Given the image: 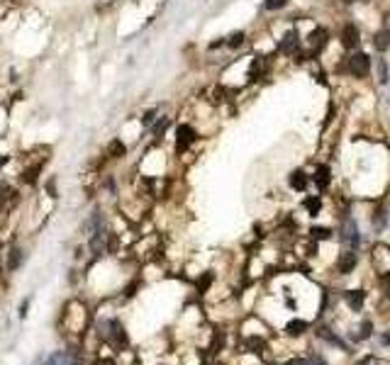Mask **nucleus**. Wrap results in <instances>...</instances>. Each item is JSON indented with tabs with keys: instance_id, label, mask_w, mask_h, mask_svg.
<instances>
[{
	"instance_id": "obj_1",
	"label": "nucleus",
	"mask_w": 390,
	"mask_h": 365,
	"mask_svg": "<svg viewBox=\"0 0 390 365\" xmlns=\"http://www.w3.org/2000/svg\"><path fill=\"white\" fill-rule=\"evenodd\" d=\"M358 241H361V236H358L356 221L351 219V217H346V219L342 221V243H344L346 248L356 251V248H358Z\"/></svg>"
},
{
	"instance_id": "obj_2",
	"label": "nucleus",
	"mask_w": 390,
	"mask_h": 365,
	"mask_svg": "<svg viewBox=\"0 0 390 365\" xmlns=\"http://www.w3.org/2000/svg\"><path fill=\"white\" fill-rule=\"evenodd\" d=\"M346 68L354 73L356 78H363V76H368V71H371V59H368L366 54H351L349 56V61H346Z\"/></svg>"
},
{
	"instance_id": "obj_3",
	"label": "nucleus",
	"mask_w": 390,
	"mask_h": 365,
	"mask_svg": "<svg viewBox=\"0 0 390 365\" xmlns=\"http://www.w3.org/2000/svg\"><path fill=\"white\" fill-rule=\"evenodd\" d=\"M195 136H198V134H195V129H193L190 124H180L178 132H176V149H178V151H186V149L195 142Z\"/></svg>"
},
{
	"instance_id": "obj_4",
	"label": "nucleus",
	"mask_w": 390,
	"mask_h": 365,
	"mask_svg": "<svg viewBox=\"0 0 390 365\" xmlns=\"http://www.w3.org/2000/svg\"><path fill=\"white\" fill-rule=\"evenodd\" d=\"M356 261H358L356 251H351V248H346L344 254L339 256V263H336V270H339L342 275H346V273H351V270L356 268Z\"/></svg>"
},
{
	"instance_id": "obj_5",
	"label": "nucleus",
	"mask_w": 390,
	"mask_h": 365,
	"mask_svg": "<svg viewBox=\"0 0 390 365\" xmlns=\"http://www.w3.org/2000/svg\"><path fill=\"white\" fill-rule=\"evenodd\" d=\"M108 329H110V333H108V339H110L117 348H124L127 346V336H124V329H122V324L117 319H112L110 324H108Z\"/></svg>"
},
{
	"instance_id": "obj_6",
	"label": "nucleus",
	"mask_w": 390,
	"mask_h": 365,
	"mask_svg": "<svg viewBox=\"0 0 390 365\" xmlns=\"http://www.w3.org/2000/svg\"><path fill=\"white\" fill-rule=\"evenodd\" d=\"M102 248H105V229H98V232L90 234V254L100 256Z\"/></svg>"
},
{
	"instance_id": "obj_7",
	"label": "nucleus",
	"mask_w": 390,
	"mask_h": 365,
	"mask_svg": "<svg viewBox=\"0 0 390 365\" xmlns=\"http://www.w3.org/2000/svg\"><path fill=\"white\" fill-rule=\"evenodd\" d=\"M346 304L351 307L354 312H361L363 307V299H366V292H361V290H351V292H346Z\"/></svg>"
},
{
	"instance_id": "obj_8",
	"label": "nucleus",
	"mask_w": 390,
	"mask_h": 365,
	"mask_svg": "<svg viewBox=\"0 0 390 365\" xmlns=\"http://www.w3.org/2000/svg\"><path fill=\"white\" fill-rule=\"evenodd\" d=\"M342 42H344L346 49H354V46H358V30L354 27V24H346L344 32H342Z\"/></svg>"
},
{
	"instance_id": "obj_9",
	"label": "nucleus",
	"mask_w": 390,
	"mask_h": 365,
	"mask_svg": "<svg viewBox=\"0 0 390 365\" xmlns=\"http://www.w3.org/2000/svg\"><path fill=\"white\" fill-rule=\"evenodd\" d=\"M298 49V34L295 32H288L283 37V42H280V51H285V54H293Z\"/></svg>"
},
{
	"instance_id": "obj_10",
	"label": "nucleus",
	"mask_w": 390,
	"mask_h": 365,
	"mask_svg": "<svg viewBox=\"0 0 390 365\" xmlns=\"http://www.w3.org/2000/svg\"><path fill=\"white\" fill-rule=\"evenodd\" d=\"M324 42H327V32H324V30H317V32H315V37H310L312 54H317V51L324 46Z\"/></svg>"
},
{
	"instance_id": "obj_11",
	"label": "nucleus",
	"mask_w": 390,
	"mask_h": 365,
	"mask_svg": "<svg viewBox=\"0 0 390 365\" xmlns=\"http://www.w3.org/2000/svg\"><path fill=\"white\" fill-rule=\"evenodd\" d=\"M285 331L290 333V336H300L302 331H307V321H302V319H293L285 326Z\"/></svg>"
},
{
	"instance_id": "obj_12",
	"label": "nucleus",
	"mask_w": 390,
	"mask_h": 365,
	"mask_svg": "<svg viewBox=\"0 0 390 365\" xmlns=\"http://www.w3.org/2000/svg\"><path fill=\"white\" fill-rule=\"evenodd\" d=\"M390 46V30H380L378 34H376V49L378 51H385Z\"/></svg>"
},
{
	"instance_id": "obj_13",
	"label": "nucleus",
	"mask_w": 390,
	"mask_h": 365,
	"mask_svg": "<svg viewBox=\"0 0 390 365\" xmlns=\"http://www.w3.org/2000/svg\"><path fill=\"white\" fill-rule=\"evenodd\" d=\"M290 185L295 190H305V185H307V176L302 173V171H295L293 176H290Z\"/></svg>"
},
{
	"instance_id": "obj_14",
	"label": "nucleus",
	"mask_w": 390,
	"mask_h": 365,
	"mask_svg": "<svg viewBox=\"0 0 390 365\" xmlns=\"http://www.w3.org/2000/svg\"><path fill=\"white\" fill-rule=\"evenodd\" d=\"M317 333H320V336H322L324 341L334 343V346H339V348H346V343L342 341V339H339V336H336V333H332V331H329V329H324V326H322V329H320V331H317Z\"/></svg>"
},
{
	"instance_id": "obj_15",
	"label": "nucleus",
	"mask_w": 390,
	"mask_h": 365,
	"mask_svg": "<svg viewBox=\"0 0 390 365\" xmlns=\"http://www.w3.org/2000/svg\"><path fill=\"white\" fill-rule=\"evenodd\" d=\"M315 183H317V185H320V188H327V185H329V168L327 166H320L317 168V176H315Z\"/></svg>"
},
{
	"instance_id": "obj_16",
	"label": "nucleus",
	"mask_w": 390,
	"mask_h": 365,
	"mask_svg": "<svg viewBox=\"0 0 390 365\" xmlns=\"http://www.w3.org/2000/svg\"><path fill=\"white\" fill-rule=\"evenodd\" d=\"M20 266H22V251L20 248H12L10 256H8V268L15 270V268H20Z\"/></svg>"
},
{
	"instance_id": "obj_17",
	"label": "nucleus",
	"mask_w": 390,
	"mask_h": 365,
	"mask_svg": "<svg viewBox=\"0 0 390 365\" xmlns=\"http://www.w3.org/2000/svg\"><path fill=\"white\" fill-rule=\"evenodd\" d=\"M371 333H373V324H371V321H363L361 329H358V333L354 336V341H363V339H368Z\"/></svg>"
},
{
	"instance_id": "obj_18",
	"label": "nucleus",
	"mask_w": 390,
	"mask_h": 365,
	"mask_svg": "<svg viewBox=\"0 0 390 365\" xmlns=\"http://www.w3.org/2000/svg\"><path fill=\"white\" fill-rule=\"evenodd\" d=\"M305 207H307V212L315 217V214L320 212V207H322V202H320V198H307L305 200Z\"/></svg>"
},
{
	"instance_id": "obj_19",
	"label": "nucleus",
	"mask_w": 390,
	"mask_h": 365,
	"mask_svg": "<svg viewBox=\"0 0 390 365\" xmlns=\"http://www.w3.org/2000/svg\"><path fill=\"white\" fill-rule=\"evenodd\" d=\"M44 365H66V358H64V353H51L44 360Z\"/></svg>"
},
{
	"instance_id": "obj_20",
	"label": "nucleus",
	"mask_w": 390,
	"mask_h": 365,
	"mask_svg": "<svg viewBox=\"0 0 390 365\" xmlns=\"http://www.w3.org/2000/svg\"><path fill=\"white\" fill-rule=\"evenodd\" d=\"M285 3L288 0H264V8L266 10H280V8H285Z\"/></svg>"
},
{
	"instance_id": "obj_21",
	"label": "nucleus",
	"mask_w": 390,
	"mask_h": 365,
	"mask_svg": "<svg viewBox=\"0 0 390 365\" xmlns=\"http://www.w3.org/2000/svg\"><path fill=\"white\" fill-rule=\"evenodd\" d=\"M110 156H112V158H122V156H124V146L120 144V142H112V144H110Z\"/></svg>"
},
{
	"instance_id": "obj_22",
	"label": "nucleus",
	"mask_w": 390,
	"mask_h": 365,
	"mask_svg": "<svg viewBox=\"0 0 390 365\" xmlns=\"http://www.w3.org/2000/svg\"><path fill=\"white\" fill-rule=\"evenodd\" d=\"M312 239H317V241H324V239H329V229H322V227H317V229H312Z\"/></svg>"
},
{
	"instance_id": "obj_23",
	"label": "nucleus",
	"mask_w": 390,
	"mask_h": 365,
	"mask_svg": "<svg viewBox=\"0 0 390 365\" xmlns=\"http://www.w3.org/2000/svg\"><path fill=\"white\" fill-rule=\"evenodd\" d=\"M242 42H244V34H242V32H234L232 37H229V42H227V44H229V46H239Z\"/></svg>"
},
{
	"instance_id": "obj_24",
	"label": "nucleus",
	"mask_w": 390,
	"mask_h": 365,
	"mask_svg": "<svg viewBox=\"0 0 390 365\" xmlns=\"http://www.w3.org/2000/svg\"><path fill=\"white\" fill-rule=\"evenodd\" d=\"M378 80L380 83H388V71H385V61H378Z\"/></svg>"
},
{
	"instance_id": "obj_25",
	"label": "nucleus",
	"mask_w": 390,
	"mask_h": 365,
	"mask_svg": "<svg viewBox=\"0 0 390 365\" xmlns=\"http://www.w3.org/2000/svg\"><path fill=\"white\" fill-rule=\"evenodd\" d=\"M285 365H310V360H305V358H295V360H288Z\"/></svg>"
},
{
	"instance_id": "obj_26",
	"label": "nucleus",
	"mask_w": 390,
	"mask_h": 365,
	"mask_svg": "<svg viewBox=\"0 0 390 365\" xmlns=\"http://www.w3.org/2000/svg\"><path fill=\"white\" fill-rule=\"evenodd\" d=\"M154 115H156L154 110H149V112H144V117H142V122H144V124H149V122L154 120Z\"/></svg>"
},
{
	"instance_id": "obj_27",
	"label": "nucleus",
	"mask_w": 390,
	"mask_h": 365,
	"mask_svg": "<svg viewBox=\"0 0 390 365\" xmlns=\"http://www.w3.org/2000/svg\"><path fill=\"white\" fill-rule=\"evenodd\" d=\"M46 190L51 192V198H56V185H54V180H49V185H46Z\"/></svg>"
},
{
	"instance_id": "obj_28",
	"label": "nucleus",
	"mask_w": 390,
	"mask_h": 365,
	"mask_svg": "<svg viewBox=\"0 0 390 365\" xmlns=\"http://www.w3.org/2000/svg\"><path fill=\"white\" fill-rule=\"evenodd\" d=\"M310 365H327L322 360V358H317V355H315V358H310Z\"/></svg>"
},
{
	"instance_id": "obj_29",
	"label": "nucleus",
	"mask_w": 390,
	"mask_h": 365,
	"mask_svg": "<svg viewBox=\"0 0 390 365\" xmlns=\"http://www.w3.org/2000/svg\"><path fill=\"white\" fill-rule=\"evenodd\" d=\"M164 127H166V120H161L159 124H156V134H161L164 132Z\"/></svg>"
},
{
	"instance_id": "obj_30",
	"label": "nucleus",
	"mask_w": 390,
	"mask_h": 365,
	"mask_svg": "<svg viewBox=\"0 0 390 365\" xmlns=\"http://www.w3.org/2000/svg\"><path fill=\"white\" fill-rule=\"evenodd\" d=\"M383 343H388V346H390V336H388V333L383 336Z\"/></svg>"
},
{
	"instance_id": "obj_31",
	"label": "nucleus",
	"mask_w": 390,
	"mask_h": 365,
	"mask_svg": "<svg viewBox=\"0 0 390 365\" xmlns=\"http://www.w3.org/2000/svg\"><path fill=\"white\" fill-rule=\"evenodd\" d=\"M5 161H8V156H0V166H3V163H5Z\"/></svg>"
},
{
	"instance_id": "obj_32",
	"label": "nucleus",
	"mask_w": 390,
	"mask_h": 365,
	"mask_svg": "<svg viewBox=\"0 0 390 365\" xmlns=\"http://www.w3.org/2000/svg\"><path fill=\"white\" fill-rule=\"evenodd\" d=\"M346 3H358V0H346Z\"/></svg>"
}]
</instances>
